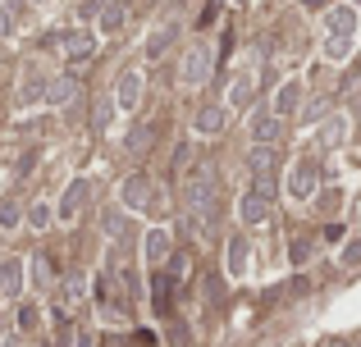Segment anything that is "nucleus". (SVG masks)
Wrapping results in <instances>:
<instances>
[{"label":"nucleus","instance_id":"1","mask_svg":"<svg viewBox=\"0 0 361 347\" xmlns=\"http://www.w3.org/2000/svg\"><path fill=\"white\" fill-rule=\"evenodd\" d=\"M178 192H183V210L211 215V206H215V174H211V165H206V160H192V165L183 170Z\"/></svg>","mask_w":361,"mask_h":347},{"label":"nucleus","instance_id":"2","mask_svg":"<svg viewBox=\"0 0 361 347\" xmlns=\"http://www.w3.org/2000/svg\"><path fill=\"white\" fill-rule=\"evenodd\" d=\"M211 69H215V55H211V46L206 42H192L188 46V55H183V87H206L211 82Z\"/></svg>","mask_w":361,"mask_h":347},{"label":"nucleus","instance_id":"3","mask_svg":"<svg viewBox=\"0 0 361 347\" xmlns=\"http://www.w3.org/2000/svg\"><path fill=\"white\" fill-rule=\"evenodd\" d=\"M247 178L256 187H274L279 183V151L274 146H252L247 151Z\"/></svg>","mask_w":361,"mask_h":347},{"label":"nucleus","instance_id":"4","mask_svg":"<svg viewBox=\"0 0 361 347\" xmlns=\"http://www.w3.org/2000/svg\"><path fill=\"white\" fill-rule=\"evenodd\" d=\"M274 210V187H247V192L238 196V220L243 224H265Z\"/></svg>","mask_w":361,"mask_h":347},{"label":"nucleus","instance_id":"5","mask_svg":"<svg viewBox=\"0 0 361 347\" xmlns=\"http://www.w3.org/2000/svg\"><path fill=\"white\" fill-rule=\"evenodd\" d=\"M60 51L73 69H82L92 60V51H97V32L92 27H69V32H60Z\"/></svg>","mask_w":361,"mask_h":347},{"label":"nucleus","instance_id":"6","mask_svg":"<svg viewBox=\"0 0 361 347\" xmlns=\"http://www.w3.org/2000/svg\"><path fill=\"white\" fill-rule=\"evenodd\" d=\"M142 87H147V78H142V69L137 64H128V69L115 78V110H137V101H142Z\"/></svg>","mask_w":361,"mask_h":347},{"label":"nucleus","instance_id":"7","mask_svg":"<svg viewBox=\"0 0 361 347\" xmlns=\"http://www.w3.org/2000/svg\"><path fill=\"white\" fill-rule=\"evenodd\" d=\"M169 251H174V233L165 229V224H156V229H147L142 233V256H147V265H165L169 260Z\"/></svg>","mask_w":361,"mask_h":347},{"label":"nucleus","instance_id":"8","mask_svg":"<svg viewBox=\"0 0 361 347\" xmlns=\"http://www.w3.org/2000/svg\"><path fill=\"white\" fill-rule=\"evenodd\" d=\"M288 192L298 196V201L316 196V192H320V165H316V160H298V165H293V174H288Z\"/></svg>","mask_w":361,"mask_h":347},{"label":"nucleus","instance_id":"9","mask_svg":"<svg viewBox=\"0 0 361 347\" xmlns=\"http://www.w3.org/2000/svg\"><path fill=\"white\" fill-rule=\"evenodd\" d=\"M361 14L357 5H329L325 9V37H357Z\"/></svg>","mask_w":361,"mask_h":347},{"label":"nucleus","instance_id":"10","mask_svg":"<svg viewBox=\"0 0 361 347\" xmlns=\"http://www.w3.org/2000/svg\"><path fill=\"white\" fill-rule=\"evenodd\" d=\"M119 206L123 210H147L151 206V183H147V174H128L119 183Z\"/></svg>","mask_w":361,"mask_h":347},{"label":"nucleus","instance_id":"11","mask_svg":"<svg viewBox=\"0 0 361 347\" xmlns=\"http://www.w3.org/2000/svg\"><path fill=\"white\" fill-rule=\"evenodd\" d=\"M87 192H92V183H87V178H73V183L64 187V201L55 206V220H64V224H69V220H78V210H82V201H87Z\"/></svg>","mask_w":361,"mask_h":347},{"label":"nucleus","instance_id":"12","mask_svg":"<svg viewBox=\"0 0 361 347\" xmlns=\"http://www.w3.org/2000/svg\"><path fill=\"white\" fill-rule=\"evenodd\" d=\"M23 260H18V256H5V260H0V297H18V293H23Z\"/></svg>","mask_w":361,"mask_h":347},{"label":"nucleus","instance_id":"13","mask_svg":"<svg viewBox=\"0 0 361 347\" xmlns=\"http://www.w3.org/2000/svg\"><path fill=\"white\" fill-rule=\"evenodd\" d=\"M252 137H256V146H274L283 137V119L274 115V110H270V115H256L252 119Z\"/></svg>","mask_w":361,"mask_h":347},{"label":"nucleus","instance_id":"14","mask_svg":"<svg viewBox=\"0 0 361 347\" xmlns=\"http://www.w3.org/2000/svg\"><path fill=\"white\" fill-rule=\"evenodd\" d=\"M42 101H46V73L27 69L23 82H18V106H42Z\"/></svg>","mask_w":361,"mask_h":347},{"label":"nucleus","instance_id":"15","mask_svg":"<svg viewBox=\"0 0 361 347\" xmlns=\"http://www.w3.org/2000/svg\"><path fill=\"white\" fill-rule=\"evenodd\" d=\"M298 106H302V82L298 78L279 82V92H274V115L288 119V115H298Z\"/></svg>","mask_w":361,"mask_h":347},{"label":"nucleus","instance_id":"16","mask_svg":"<svg viewBox=\"0 0 361 347\" xmlns=\"http://www.w3.org/2000/svg\"><path fill=\"white\" fill-rule=\"evenodd\" d=\"M78 96V78L64 73V78H46V106H69Z\"/></svg>","mask_w":361,"mask_h":347},{"label":"nucleus","instance_id":"17","mask_svg":"<svg viewBox=\"0 0 361 347\" xmlns=\"http://www.w3.org/2000/svg\"><path fill=\"white\" fill-rule=\"evenodd\" d=\"M256 96V69H238L233 73V82H229V106H247V101Z\"/></svg>","mask_w":361,"mask_h":347},{"label":"nucleus","instance_id":"18","mask_svg":"<svg viewBox=\"0 0 361 347\" xmlns=\"http://www.w3.org/2000/svg\"><path fill=\"white\" fill-rule=\"evenodd\" d=\"M197 133H202V137H215V133H224V106H215V101H211V106H202V110H197Z\"/></svg>","mask_w":361,"mask_h":347},{"label":"nucleus","instance_id":"19","mask_svg":"<svg viewBox=\"0 0 361 347\" xmlns=\"http://www.w3.org/2000/svg\"><path fill=\"white\" fill-rule=\"evenodd\" d=\"M174 37H178V27H174V23H160L156 32L147 37V60H160V55L174 46Z\"/></svg>","mask_w":361,"mask_h":347},{"label":"nucleus","instance_id":"20","mask_svg":"<svg viewBox=\"0 0 361 347\" xmlns=\"http://www.w3.org/2000/svg\"><path fill=\"white\" fill-rule=\"evenodd\" d=\"M123 23H128V0H110L101 9V32H119Z\"/></svg>","mask_w":361,"mask_h":347},{"label":"nucleus","instance_id":"21","mask_svg":"<svg viewBox=\"0 0 361 347\" xmlns=\"http://www.w3.org/2000/svg\"><path fill=\"white\" fill-rule=\"evenodd\" d=\"M247 260H252V247H247V238H229V275H233V279L247 275Z\"/></svg>","mask_w":361,"mask_h":347},{"label":"nucleus","instance_id":"22","mask_svg":"<svg viewBox=\"0 0 361 347\" xmlns=\"http://www.w3.org/2000/svg\"><path fill=\"white\" fill-rule=\"evenodd\" d=\"M343 137H348V119L343 115H334V119H325V128H320V146H343Z\"/></svg>","mask_w":361,"mask_h":347},{"label":"nucleus","instance_id":"23","mask_svg":"<svg viewBox=\"0 0 361 347\" xmlns=\"http://www.w3.org/2000/svg\"><path fill=\"white\" fill-rule=\"evenodd\" d=\"M353 46H357V37H325V60L343 64L348 55H353Z\"/></svg>","mask_w":361,"mask_h":347},{"label":"nucleus","instance_id":"24","mask_svg":"<svg viewBox=\"0 0 361 347\" xmlns=\"http://www.w3.org/2000/svg\"><path fill=\"white\" fill-rule=\"evenodd\" d=\"M37 324H42V306H37V302H18V329L32 334Z\"/></svg>","mask_w":361,"mask_h":347},{"label":"nucleus","instance_id":"25","mask_svg":"<svg viewBox=\"0 0 361 347\" xmlns=\"http://www.w3.org/2000/svg\"><path fill=\"white\" fill-rule=\"evenodd\" d=\"M110 119H115V101H110V96H101V101H97V110H92V124H97L101 133H106V128H110Z\"/></svg>","mask_w":361,"mask_h":347},{"label":"nucleus","instance_id":"26","mask_svg":"<svg viewBox=\"0 0 361 347\" xmlns=\"http://www.w3.org/2000/svg\"><path fill=\"white\" fill-rule=\"evenodd\" d=\"M18 224H23V210H18V201H0V229H18Z\"/></svg>","mask_w":361,"mask_h":347},{"label":"nucleus","instance_id":"27","mask_svg":"<svg viewBox=\"0 0 361 347\" xmlns=\"http://www.w3.org/2000/svg\"><path fill=\"white\" fill-rule=\"evenodd\" d=\"M338 201H343V192H338V187H325V192H316L320 215H334V210H338Z\"/></svg>","mask_w":361,"mask_h":347},{"label":"nucleus","instance_id":"28","mask_svg":"<svg viewBox=\"0 0 361 347\" xmlns=\"http://www.w3.org/2000/svg\"><path fill=\"white\" fill-rule=\"evenodd\" d=\"M311 247H316V242H311V238H298V242H293V247H288V256H293V265H307V256H311Z\"/></svg>","mask_w":361,"mask_h":347},{"label":"nucleus","instance_id":"29","mask_svg":"<svg viewBox=\"0 0 361 347\" xmlns=\"http://www.w3.org/2000/svg\"><path fill=\"white\" fill-rule=\"evenodd\" d=\"M51 220H55V210H51V206H32V210H27V224H32V229H46Z\"/></svg>","mask_w":361,"mask_h":347},{"label":"nucleus","instance_id":"30","mask_svg":"<svg viewBox=\"0 0 361 347\" xmlns=\"http://www.w3.org/2000/svg\"><path fill=\"white\" fill-rule=\"evenodd\" d=\"M151 137H156V128H142V133H133V137H128V146H133V151H147Z\"/></svg>","mask_w":361,"mask_h":347},{"label":"nucleus","instance_id":"31","mask_svg":"<svg viewBox=\"0 0 361 347\" xmlns=\"http://www.w3.org/2000/svg\"><path fill=\"white\" fill-rule=\"evenodd\" d=\"M110 0H82V18H92V14H101Z\"/></svg>","mask_w":361,"mask_h":347},{"label":"nucleus","instance_id":"32","mask_svg":"<svg viewBox=\"0 0 361 347\" xmlns=\"http://www.w3.org/2000/svg\"><path fill=\"white\" fill-rule=\"evenodd\" d=\"M9 32H14V14L0 5V37H9Z\"/></svg>","mask_w":361,"mask_h":347},{"label":"nucleus","instance_id":"33","mask_svg":"<svg viewBox=\"0 0 361 347\" xmlns=\"http://www.w3.org/2000/svg\"><path fill=\"white\" fill-rule=\"evenodd\" d=\"M361 260V242H353V247H343V265H357Z\"/></svg>","mask_w":361,"mask_h":347},{"label":"nucleus","instance_id":"34","mask_svg":"<svg viewBox=\"0 0 361 347\" xmlns=\"http://www.w3.org/2000/svg\"><path fill=\"white\" fill-rule=\"evenodd\" d=\"M307 9H329V0H302Z\"/></svg>","mask_w":361,"mask_h":347},{"label":"nucleus","instance_id":"35","mask_svg":"<svg viewBox=\"0 0 361 347\" xmlns=\"http://www.w3.org/2000/svg\"><path fill=\"white\" fill-rule=\"evenodd\" d=\"M0 347H27V343H23V339H5Z\"/></svg>","mask_w":361,"mask_h":347},{"label":"nucleus","instance_id":"36","mask_svg":"<svg viewBox=\"0 0 361 347\" xmlns=\"http://www.w3.org/2000/svg\"><path fill=\"white\" fill-rule=\"evenodd\" d=\"M238 5H247V0H238Z\"/></svg>","mask_w":361,"mask_h":347},{"label":"nucleus","instance_id":"37","mask_svg":"<svg viewBox=\"0 0 361 347\" xmlns=\"http://www.w3.org/2000/svg\"><path fill=\"white\" fill-rule=\"evenodd\" d=\"M0 5H5V0H0Z\"/></svg>","mask_w":361,"mask_h":347}]
</instances>
